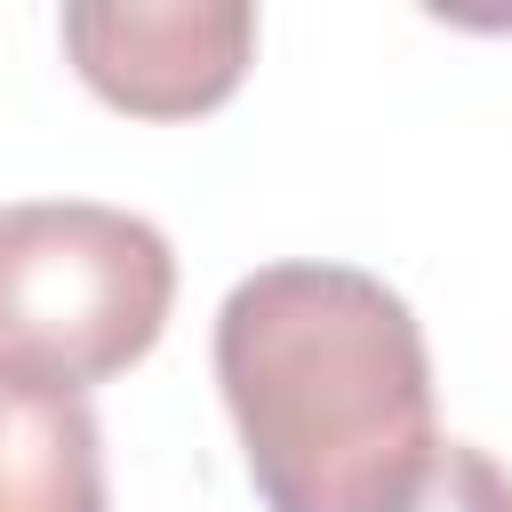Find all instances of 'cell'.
I'll return each mask as SVG.
<instances>
[{"mask_svg":"<svg viewBox=\"0 0 512 512\" xmlns=\"http://www.w3.org/2000/svg\"><path fill=\"white\" fill-rule=\"evenodd\" d=\"M176 304V248L104 200L0 208V376L88 392L136 368Z\"/></svg>","mask_w":512,"mask_h":512,"instance_id":"cell-2","label":"cell"},{"mask_svg":"<svg viewBox=\"0 0 512 512\" xmlns=\"http://www.w3.org/2000/svg\"><path fill=\"white\" fill-rule=\"evenodd\" d=\"M72 72L128 120H200L256 64V8L240 0H72Z\"/></svg>","mask_w":512,"mask_h":512,"instance_id":"cell-3","label":"cell"},{"mask_svg":"<svg viewBox=\"0 0 512 512\" xmlns=\"http://www.w3.org/2000/svg\"><path fill=\"white\" fill-rule=\"evenodd\" d=\"M400 512H512V472L488 448H472V440H440L424 488Z\"/></svg>","mask_w":512,"mask_h":512,"instance_id":"cell-5","label":"cell"},{"mask_svg":"<svg viewBox=\"0 0 512 512\" xmlns=\"http://www.w3.org/2000/svg\"><path fill=\"white\" fill-rule=\"evenodd\" d=\"M0 512H112L104 432L80 392L0 376Z\"/></svg>","mask_w":512,"mask_h":512,"instance_id":"cell-4","label":"cell"},{"mask_svg":"<svg viewBox=\"0 0 512 512\" xmlns=\"http://www.w3.org/2000/svg\"><path fill=\"white\" fill-rule=\"evenodd\" d=\"M216 384L264 512H400L432 456V352L360 264H264L216 312Z\"/></svg>","mask_w":512,"mask_h":512,"instance_id":"cell-1","label":"cell"}]
</instances>
